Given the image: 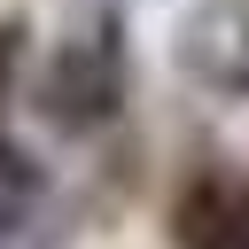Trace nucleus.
<instances>
[{"label":"nucleus","instance_id":"1","mask_svg":"<svg viewBox=\"0 0 249 249\" xmlns=\"http://www.w3.org/2000/svg\"><path fill=\"white\" fill-rule=\"evenodd\" d=\"M124 101V47H117V16H93L86 31L62 39L54 70L39 78V109L62 124V132H93L109 124Z\"/></svg>","mask_w":249,"mask_h":249},{"label":"nucleus","instance_id":"2","mask_svg":"<svg viewBox=\"0 0 249 249\" xmlns=\"http://www.w3.org/2000/svg\"><path fill=\"white\" fill-rule=\"evenodd\" d=\"M171 241L179 249H249V171L241 163H202L179 187Z\"/></svg>","mask_w":249,"mask_h":249},{"label":"nucleus","instance_id":"3","mask_svg":"<svg viewBox=\"0 0 249 249\" xmlns=\"http://www.w3.org/2000/svg\"><path fill=\"white\" fill-rule=\"evenodd\" d=\"M187 70L218 86H249V0H218L210 16L187 23Z\"/></svg>","mask_w":249,"mask_h":249},{"label":"nucleus","instance_id":"4","mask_svg":"<svg viewBox=\"0 0 249 249\" xmlns=\"http://www.w3.org/2000/svg\"><path fill=\"white\" fill-rule=\"evenodd\" d=\"M39 195H47L39 163H31L23 148H8V140H0V233H16V226L39 210Z\"/></svg>","mask_w":249,"mask_h":249}]
</instances>
